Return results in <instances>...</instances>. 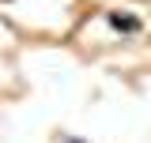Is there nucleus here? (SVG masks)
I'll return each mask as SVG.
<instances>
[{
	"label": "nucleus",
	"mask_w": 151,
	"mask_h": 143,
	"mask_svg": "<svg viewBox=\"0 0 151 143\" xmlns=\"http://www.w3.org/2000/svg\"><path fill=\"white\" fill-rule=\"evenodd\" d=\"M57 143H91V139H83V136H72V132H60V136H57Z\"/></svg>",
	"instance_id": "2"
},
{
	"label": "nucleus",
	"mask_w": 151,
	"mask_h": 143,
	"mask_svg": "<svg viewBox=\"0 0 151 143\" xmlns=\"http://www.w3.org/2000/svg\"><path fill=\"white\" fill-rule=\"evenodd\" d=\"M106 23H110L113 34H121V38H140L144 34V19L136 11H125V8H110L106 11Z\"/></svg>",
	"instance_id": "1"
}]
</instances>
